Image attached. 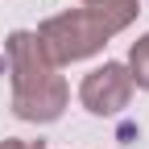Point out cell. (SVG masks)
I'll return each mask as SVG.
<instances>
[{"label": "cell", "instance_id": "5", "mask_svg": "<svg viewBox=\"0 0 149 149\" xmlns=\"http://www.w3.org/2000/svg\"><path fill=\"white\" fill-rule=\"evenodd\" d=\"M0 149H46L42 141H17V137H4L0 141Z\"/></svg>", "mask_w": 149, "mask_h": 149}, {"label": "cell", "instance_id": "6", "mask_svg": "<svg viewBox=\"0 0 149 149\" xmlns=\"http://www.w3.org/2000/svg\"><path fill=\"white\" fill-rule=\"evenodd\" d=\"M79 4H95V0H79Z\"/></svg>", "mask_w": 149, "mask_h": 149}, {"label": "cell", "instance_id": "1", "mask_svg": "<svg viewBox=\"0 0 149 149\" xmlns=\"http://www.w3.org/2000/svg\"><path fill=\"white\" fill-rule=\"evenodd\" d=\"M137 13H141V0H95V4H79L42 21L33 37L54 66H70L100 54L120 29L137 21Z\"/></svg>", "mask_w": 149, "mask_h": 149}, {"label": "cell", "instance_id": "4", "mask_svg": "<svg viewBox=\"0 0 149 149\" xmlns=\"http://www.w3.org/2000/svg\"><path fill=\"white\" fill-rule=\"evenodd\" d=\"M124 66H128V79H133V87L149 91V33L133 42V50H128V62H124Z\"/></svg>", "mask_w": 149, "mask_h": 149}, {"label": "cell", "instance_id": "2", "mask_svg": "<svg viewBox=\"0 0 149 149\" xmlns=\"http://www.w3.org/2000/svg\"><path fill=\"white\" fill-rule=\"evenodd\" d=\"M4 54L13 74V116L29 124H54L70 100V87L58 74V66L42 54L29 29H13L4 42Z\"/></svg>", "mask_w": 149, "mask_h": 149}, {"label": "cell", "instance_id": "3", "mask_svg": "<svg viewBox=\"0 0 149 149\" xmlns=\"http://www.w3.org/2000/svg\"><path fill=\"white\" fill-rule=\"evenodd\" d=\"M79 100L91 116H116V112L128 108L133 100V79H128V66L124 62H104L91 74H83L79 83Z\"/></svg>", "mask_w": 149, "mask_h": 149}]
</instances>
